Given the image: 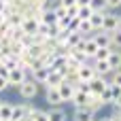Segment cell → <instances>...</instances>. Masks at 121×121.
Returning a JSON list of instances; mask_svg holds the SVG:
<instances>
[{"mask_svg": "<svg viewBox=\"0 0 121 121\" xmlns=\"http://www.w3.org/2000/svg\"><path fill=\"white\" fill-rule=\"evenodd\" d=\"M121 28V13H106V17H104V26H102V30H106V32H115V30H119Z\"/></svg>", "mask_w": 121, "mask_h": 121, "instance_id": "4", "label": "cell"}, {"mask_svg": "<svg viewBox=\"0 0 121 121\" xmlns=\"http://www.w3.org/2000/svg\"><path fill=\"white\" fill-rule=\"evenodd\" d=\"M108 85H119L121 87V70L113 72V79H108Z\"/></svg>", "mask_w": 121, "mask_h": 121, "instance_id": "30", "label": "cell"}, {"mask_svg": "<svg viewBox=\"0 0 121 121\" xmlns=\"http://www.w3.org/2000/svg\"><path fill=\"white\" fill-rule=\"evenodd\" d=\"M111 51H113L111 47H100L94 60H96V62H106V60H108V55H111Z\"/></svg>", "mask_w": 121, "mask_h": 121, "instance_id": "24", "label": "cell"}, {"mask_svg": "<svg viewBox=\"0 0 121 121\" xmlns=\"http://www.w3.org/2000/svg\"><path fill=\"white\" fill-rule=\"evenodd\" d=\"M17 91H19V96H21L23 100H30V102H32V100L38 96V83H36V81H32V79L28 77V79H26V83H21V87H19Z\"/></svg>", "mask_w": 121, "mask_h": 121, "instance_id": "1", "label": "cell"}, {"mask_svg": "<svg viewBox=\"0 0 121 121\" xmlns=\"http://www.w3.org/2000/svg\"><path fill=\"white\" fill-rule=\"evenodd\" d=\"M100 98H102V102H104V106H106V104H111V106L115 104V94H113V89H111V85H108V87H106V89H104V91L100 94Z\"/></svg>", "mask_w": 121, "mask_h": 121, "instance_id": "20", "label": "cell"}, {"mask_svg": "<svg viewBox=\"0 0 121 121\" xmlns=\"http://www.w3.org/2000/svg\"><path fill=\"white\" fill-rule=\"evenodd\" d=\"M94 77H96V70H94V64H83V66L79 68V79H81V81L89 83V81H91Z\"/></svg>", "mask_w": 121, "mask_h": 121, "instance_id": "11", "label": "cell"}, {"mask_svg": "<svg viewBox=\"0 0 121 121\" xmlns=\"http://www.w3.org/2000/svg\"><path fill=\"white\" fill-rule=\"evenodd\" d=\"M79 26H81V19H79V17H72L70 23H68V30H70V32H79Z\"/></svg>", "mask_w": 121, "mask_h": 121, "instance_id": "29", "label": "cell"}, {"mask_svg": "<svg viewBox=\"0 0 121 121\" xmlns=\"http://www.w3.org/2000/svg\"><path fill=\"white\" fill-rule=\"evenodd\" d=\"M94 70H96V74H100V77H106V74H113V70H111L108 62H96V64H94Z\"/></svg>", "mask_w": 121, "mask_h": 121, "instance_id": "19", "label": "cell"}, {"mask_svg": "<svg viewBox=\"0 0 121 121\" xmlns=\"http://www.w3.org/2000/svg\"><path fill=\"white\" fill-rule=\"evenodd\" d=\"M106 62H108V66H111V70H113V72L121 70V49H113Z\"/></svg>", "mask_w": 121, "mask_h": 121, "instance_id": "13", "label": "cell"}, {"mask_svg": "<svg viewBox=\"0 0 121 121\" xmlns=\"http://www.w3.org/2000/svg\"><path fill=\"white\" fill-rule=\"evenodd\" d=\"M6 9H9V4H6V2H4V0H0V13H4V11H6Z\"/></svg>", "mask_w": 121, "mask_h": 121, "instance_id": "37", "label": "cell"}, {"mask_svg": "<svg viewBox=\"0 0 121 121\" xmlns=\"http://www.w3.org/2000/svg\"><path fill=\"white\" fill-rule=\"evenodd\" d=\"M2 104H4V102H2V100H0V108H2Z\"/></svg>", "mask_w": 121, "mask_h": 121, "instance_id": "42", "label": "cell"}, {"mask_svg": "<svg viewBox=\"0 0 121 121\" xmlns=\"http://www.w3.org/2000/svg\"><path fill=\"white\" fill-rule=\"evenodd\" d=\"M45 100H47V104H49L51 108H57V106L64 104L62 94H60V87H49V89H45Z\"/></svg>", "mask_w": 121, "mask_h": 121, "instance_id": "3", "label": "cell"}, {"mask_svg": "<svg viewBox=\"0 0 121 121\" xmlns=\"http://www.w3.org/2000/svg\"><path fill=\"white\" fill-rule=\"evenodd\" d=\"M113 106H121V96L117 98V100H115V104H113Z\"/></svg>", "mask_w": 121, "mask_h": 121, "instance_id": "39", "label": "cell"}, {"mask_svg": "<svg viewBox=\"0 0 121 121\" xmlns=\"http://www.w3.org/2000/svg\"><path fill=\"white\" fill-rule=\"evenodd\" d=\"M98 121H111V117H102V119H98Z\"/></svg>", "mask_w": 121, "mask_h": 121, "instance_id": "41", "label": "cell"}, {"mask_svg": "<svg viewBox=\"0 0 121 121\" xmlns=\"http://www.w3.org/2000/svg\"><path fill=\"white\" fill-rule=\"evenodd\" d=\"M111 121H121V115L117 111H113V115H111Z\"/></svg>", "mask_w": 121, "mask_h": 121, "instance_id": "36", "label": "cell"}, {"mask_svg": "<svg viewBox=\"0 0 121 121\" xmlns=\"http://www.w3.org/2000/svg\"><path fill=\"white\" fill-rule=\"evenodd\" d=\"M70 102L74 104V108H87L89 102H91V94H87V91H79V89H77Z\"/></svg>", "mask_w": 121, "mask_h": 121, "instance_id": "7", "label": "cell"}, {"mask_svg": "<svg viewBox=\"0 0 121 121\" xmlns=\"http://www.w3.org/2000/svg\"><path fill=\"white\" fill-rule=\"evenodd\" d=\"M30 74L26 72V70H21V68H15V70H11V74H9V85H13V87H21V83H26V79H28Z\"/></svg>", "mask_w": 121, "mask_h": 121, "instance_id": "6", "label": "cell"}, {"mask_svg": "<svg viewBox=\"0 0 121 121\" xmlns=\"http://www.w3.org/2000/svg\"><path fill=\"white\" fill-rule=\"evenodd\" d=\"M62 4V0H45V6L47 9H55V6H60Z\"/></svg>", "mask_w": 121, "mask_h": 121, "instance_id": "32", "label": "cell"}, {"mask_svg": "<svg viewBox=\"0 0 121 121\" xmlns=\"http://www.w3.org/2000/svg\"><path fill=\"white\" fill-rule=\"evenodd\" d=\"M91 15H94V9H91V6H83V9H79V15H77V17H79L81 21H87Z\"/></svg>", "mask_w": 121, "mask_h": 121, "instance_id": "27", "label": "cell"}, {"mask_svg": "<svg viewBox=\"0 0 121 121\" xmlns=\"http://www.w3.org/2000/svg\"><path fill=\"white\" fill-rule=\"evenodd\" d=\"M74 121H96L89 108H74Z\"/></svg>", "mask_w": 121, "mask_h": 121, "instance_id": "16", "label": "cell"}, {"mask_svg": "<svg viewBox=\"0 0 121 121\" xmlns=\"http://www.w3.org/2000/svg\"><path fill=\"white\" fill-rule=\"evenodd\" d=\"M38 19H40V23L57 26V15H55V11H53V9H45V11H43V15H40Z\"/></svg>", "mask_w": 121, "mask_h": 121, "instance_id": "15", "label": "cell"}, {"mask_svg": "<svg viewBox=\"0 0 121 121\" xmlns=\"http://www.w3.org/2000/svg\"><path fill=\"white\" fill-rule=\"evenodd\" d=\"M28 121H49V113L43 111V108H36V113H34Z\"/></svg>", "mask_w": 121, "mask_h": 121, "instance_id": "26", "label": "cell"}, {"mask_svg": "<svg viewBox=\"0 0 121 121\" xmlns=\"http://www.w3.org/2000/svg\"><path fill=\"white\" fill-rule=\"evenodd\" d=\"M13 106L15 104H2V108H0V119H4V121H11V117H13Z\"/></svg>", "mask_w": 121, "mask_h": 121, "instance_id": "22", "label": "cell"}, {"mask_svg": "<svg viewBox=\"0 0 121 121\" xmlns=\"http://www.w3.org/2000/svg\"><path fill=\"white\" fill-rule=\"evenodd\" d=\"M47 113H49V121H66V119H68V115L64 113V108H62V106L51 108V111H47Z\"/></svg>", "mask_w": 121, "mask_h": 121, "instance_id": "17", "label": "cell"}, {"mask_svg": "<svg viewBox=\"0 0 121 121\" xmlns=\"http://www.w3.org/2000/svg\"><path fill=\"white\" fill-rule=\"evenodd\" d=\"M6 87H11V85H9V79H4V77H0V91H4Z\"/></svg>", "mask_w": 121, "mask_h": 121, "instance_id": "33", "label": "cell"}, {"mask_svg": "<svg viewBox=\"0 0 121 121\" xmlns=\"http://www.w3.org/2000/svg\"><path fill=\"white\" fill-rule=\"evenodd\" d=\"M91 9L94 11H108L106 0H91Z\"/></svg>", "mask_w": 121, "mask_h": 121, "instance_id": "28", "label": "cell"}, {"mask_svg": "<svg viewBox=\"0 0 121 121\" xmlns=\"http://www.w3.org/2000/svg\"><path fill=\"white\" fill-rule=\"evenodd\" d=\"M62 6L70 9V6H77V0H62Z\"/></svg>", "mask_w": 121, "mask_h": 121, "instance_id": "35", "label": "cell"}, {"mask_svg": "<svg viewBox=\"0 0 121 121\" xmlns=\"http://www.w3.org/2000/svg\"><path fill=\"white\" fill-rule=\"evenodd\" d=\"M74 91H77V87H74L72 83H68V81H64V83L60 85V94H62V100H64V102H70L72 96H74Z\"/></svg>", "mask_w": 121, "mask_h": 121, "instance_id": "12", "label": "cell"}, {"mask_svg": "<svg viewBox=\"0 0 121 121\" xmlns=\"http://www.w3.org/2000/svg\"><path fill=\"white\" fill-rule=\"evenodd\" d=\"M4 21H6V15H4V13H0V26H2Z\"/></svg>", "mask_w": 121, "mask_h": 121, "instance_id": "38", "label": "cell"}, {"mask_svg": "<svg viewBox=\"0 0 121 121\" xmlns=\"http://www.w3.org/2000/svg\"><path fill=\"white\" fill-rule=\"evenodd\" d=\"M104 17H106V11H94V15L89 17V23H91V28L98 32V30H102V26H104Z\"/></svg>", "mask_w": 121, "mask_h": 121, "instance_id": "10", "label": "cell"}, {"mask_svg": "<svg viewBox=\"0 0 121 121\" xmlns=\"http://www.w3.org/2000/svg\"><path fill=\"white\" fill-rule=\"evenodd\" d=\"M98 49H100V47H98V43H96L91 36H89V38H85V47H83V53H85L89 60H94V57H96Z\"/></svg>", "mask_w": 121, "mask_h": 121, "instance_id": "14", "label": "cell"}, {"mask_svg": "<svg viewBox=\"0 0 121 121\" xmlns=\"http://www.w3.org/2000/svg\"><path fill=\"white\" fill-rule=\"evenodd\" d=\"M64 83V74L62 72H57V70H51L49 74H47V81H45V89H49V87H60Z\"/></svg>", "mask_w": 121, "mask_h": 121, "instance_id": "8", "label": "cell"}, {"mask_svg": "<svg viewBox=\"0 0 121 121\" xmlns=\"http://www.w3.org/2000/svg\"><path fill=\"white\" fill-rule=\"evenodd\" d=\"M113 108H115V111H117V113L121 115V106H113Z\"/></svg>", "mask_w": 121, "mask_h": 121, "instance_id": "40", "label": "cell"}, {"mask_svg": "<svg viewBox=\"0 0 121 121\" xmlns=\"http://www.w3.org/2000/svg\"><path fill=\"white\" fill-rule=\"evenodd\" d=\"M77 6L83 9V6H91V0H77Z\"/></svg>", "mask_w": 121, "mask_h": 121, "instance_id": "34", "label": "cell"}, {"mask_svg": "<svg viewBox=\"0 0 121 121\" xmlns=\"http://www.w3.org/2000/svg\"><path fill=\"white\" fill-rule=\"evenodd\" d=\"M106 6H108L111 11H117L121 6V0H106Z\"/></svg>", "mask_w": 121, "mask_h": 121, "instance_id": "31", "label": "cell"}, {"mask_svg": "<svg viewBox=\"0 0 121 121\" xmlns=\"http://www.w3.org/2000/svg\"><path fill=\"white\" fill-rule=\"evenodd\" d=\"M102 106H104L102 98H100V96H91V102H89V106H87V108H89V111H91V113L96 115L98 111H102Z\"/></svg>", "mask_w": 121, "mask_h": 121, "instance_id": "21", "label": "cell"}, {"mask_svg": "<svg viewBox=\"0 0 121 121\" xmlns=\"http://www.w3.org/2000/svg\"><path fill=\"white\" fill-rule=\"evenodd\" d=\"M83 38H85V36H81L79 32H72V34H70V38L66 40V47H68V49H74V47H77Z\"/></svg>", "mask_w": 121, "mask_h": 121, "instance_id": "23", "label": "cell"}, {"mask_svg": "<svg viewBox=\"0 0 121 121\" xmlns=\"http://www.w3.org/2000/svg\"><path fill=\"white\" fill-rule=\"evenodd\" d=\"M106 87H108V79H106V77L96 74V77L89 81V94H91V96H100Z\"/></svg>", "mask_w": 121, "mask_h": 121, "instance_id": "2", "label": "cell"}, {"mask_svg": "<svg viewBox=\"0 0 121 121\" xmlns=\"http://www.w3.org/2000/svg\"><path fill=\"white\" fill-rule=\"evenodd\" d=\"M91 38L98 43V47H111V32H106V30H98V32H94Z\"/></svg>", "mask_w": 121, "mask_h": 121, "instance_id": "9", "label": "cell"}, {"mask_svg": "<svg viewBox=\"0 0 121 121\" xmlns=\"http://www.w3.org/2000/svg\"><path fill=\"white\" fill-rule=\"evenodd\" d=\"M38 26H40L38 17H26L21 21V30L26 32V36H36L38 34Z\"/></svg>", "mask_w": 121, "mask_h": 121, "instance_id": "5", "label": "cell"}, {"mask_svg": "<svg viewBox=\"0 0 121 121\" xmlns=\"http://www.w3.org/2000/svg\"><path fill=\"white\" fill-rule=\"evenodd\" d=\"M111 49H121V28L111 34Z\"/></svg>", "mask_w": 121, "mask_h": 121, "instance_id": "25", "label": "cell"}, {"mask_svg": "<svg viewBox=\"0 0 121 121\" xmlns=\"http://www.w3.org/2000/svg\"><path fill=\"white\" fill-rule=\"evenodd\" d=\"M0 121H4V119H0Z\"/></svg>", "mask_w": 121, "mask_h": 121, "instance_id": "43", "label": "cell"}, {"mask_svg": "<svg viewBox=\"0 0 121 121\" xmlns=\"http://www.w3.org/2000/svg\"><path fill=\"white\" fill-rule=\"evenodd\" d=\"M66 55H68L70 60H77L79 64H87V60H89L81 49H68V53H66Z\"/></svg>", "mask_w": 121, "mask_h": 121, "instance_id": "18", "label": "cell"}]
</instances>
